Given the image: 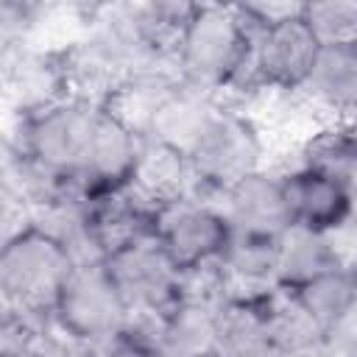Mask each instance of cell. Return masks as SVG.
Instances as JSON below:
<instances>
[{"instance_id":"15","label":"cell","mask_w":357,"mask_h":357,"mask_svg":"<svg viewBox=\"0 0 357 357\" xmlns=\"http://www.w3.org/2000/svg\"><path fill=\"white\" fill-rule=\"evenodd\" d=\"M279 237H257V234H231L223 248L218 268L229 284L231 296L240 298H262L279 290Z\"/></svg>"},{"instance_id":"18","label":"cell","mask_w":357,"mask_h":357,"mask_svg":"<svg viewBox=\"0 0 357 357\" xmlns=\"http://www.w3.org/2000/svg\"><path fill=\"white\" fill-rule=\"evenodd\" d=\"M276 251H279V287L284 290H296L312 282L315 276L346 265V257L335 234H324L301 226H290L276 240Z\"/></svg>"},{"instance_id":"7","label":"cell","mask_w":357,"mask_h":357,"mask_svg":"<svg viewBox=\"0 0 357 357\" xmlns=\"http://www.w3.org/2000/svg\"><path fill=\"white\" fill-rule=\"evenodd\" d=\"M156 240L181 271L218 262L231 240V226L206 195H190L156 209Z\"/></svg>"},{"instance_id":"26","label":"cell","mask_w":357,"mask_h":357,"mask_svg":"<svg viewBox=\"0 0 357 357\" xmlns=\"http://www.w3.org/2000/svg\"><path fill=\"white\" fill-rule=\"evenodd\" d=\"M81 357H156V351L148 332L137 321H128V326L84 346Z\"/></svg>"},{"instance_id":"14","label":"cell","mask_w":357,"mask_h":357,"mask_svg":"<svg viewBox=\"0 0 357 357\" xmlns=\"http://www.w3.org/2000/svg\"><path fill=\"white\" fill-rule=\"evenodd\" d=\"M332 123L357 120V47H321L315 67L296 95Z\"/></svg>"},{"instance_id":"1","label":"cell","mask_w":357,"mask_h":357,"mask_svg":"<svg viewBox=\"0 0 357 357\" xmlns=\"http://www.w3.org/2000/svg\"><path fill=\"white\" fill-rule=\"evenodd\" d=\"M254 28L243 3H195L173 50L176 75L190 86L226 98L248 70Z\"/></svg>"},{"instance_id":"2","label":"cell","mask_w":357,"mask_h":357,"mask_svg":"<svg viewBox=\"0 0 357 357\" xmlns=\"http://www.w3.org/2000/svg\"><path fill=\"white\" fill-rule=\"evenodd\" d=\"M73 251L36 223L0 245V310L53 321L56 301L75 268Z\"/></svg>"},{"instance_id":"11","label":"cell","mask_w":357,"mask_h":357,"mask_svg":"<svg viewBox=\"0 0 357 357\" xmlns=\"http://www.w3.org/2000/svg\"><path fill=\"white\" fill-rule=\"evenodd\" d=\"M3 84L14 100V114H28L70 98L64 56L59 50H42L33 45L3 53Z\"/></svg>"},{"instance_id":"9","label":"cell","mask_w":357,"mask_h":357,"mask_svg":"<svg viewBox=\"0 0 357 357\" xmlns=\"http://www.w3.org/2000/svg\"><path fill=\"white\" fill-rule=\"evenodd\" d=\"M279 176H282L293 226L337 234L354 220L357 198L343 184L324 176L321 170L293 162L290 167L279 170Z\"/></svg>"},{"instance_id":"13","label":"cell","mask_w":357,"mask_h":357,"mask_svg":"<svg viewBox=\"0 0 357 357\" xmlns=\"http://www.w3.org/2000/svg\"><path fill=\"white\" fill-rule=\"evenodd\" d=\"M223 103L226 100L220 95L190 86L178 78L176 89L156 109V114L145 131V139H156L181 153H190Z\"/></svg>"},{"instance_id":"23","label":"cell","mask_w":357,"mask_h":357,"mask_svg":"<svg viewBox=\"0 0 357 357\" xmlns=\"http://www.w3.org/2000/svg\"><path fill=\"white\" fill-rule=\"evenodd\" d=\"M271 337L276 351H301L324 340V329L315 324V318L304 310V304L296 298L293 290H273L265 296Z\"/></svg>"},{"instance_id":"8","label":"cell","mask_w":357,"mask_h":357,"mask_svg":"<svg viewBox=\"0 0 357 357\" xmlns=\"http://www.w3.org/2000/svg\"><path fill=\"white\" fill-rule=\"evenodd\" d=\"M142 139L145 137L120 120L112 109L100 106L81 173L73 184L92 198L128 190L139 162Z\"/></svg>"},{"instance_id":"3","label":"cell","mask_w":357,"mask_h":357,"mask_svg":"<svg viewBox=\"0 0 357 357\" xmlns=\"http://www.w3.org/2000/svg\"><path fill=\"white\" fill-rule=\"evenodd\" d=\"M103 103L70 95L28 114H14V131L6 145L25 151L53 173L75 181Z\"/></svg>"},{"instance_id":"16","label":"cell","mask_w":357,"mask_h":357,"mask_svg":"<svg viewBox=\"0 0 357 357\" xmlns=\"http://www.w3.org/2000/svg\"><path fill=\"white\" fill-rule=\"evenodd\" d=\"M131 190L156 209L190 195H201L190 156L156 139H142Z\"/></svg>"},{"instance_id":"12","label":"cell","mask_w":357,"mask_h":357,"mask_svg":"<svg viewBox=\"0 0 357 357\" xmlns=\"http://www.w3.org/2000/svg\"><path fill=\"white\" fill-rule=\"evenodd\" d=\"M215 310L181 298L162 315H131V321L148 332L156 357H212L218 354Z\"/></svg>"},{"instance_id":"24","label":"cell","mask_w":357,"mask_h":357,"mask_svg":"<svg viewBox=\"0 0 357 357\" xmlns=\"http://www.w3.org/2000/svg\"><path fill=\"white\" fill-rule=\"evenodd\" d=\"M301 17L321 47H357V0H307Z\"/></svg>"},{"instance_id":"10","label":"cell","mask_w":357,"mask_h":357,"mask_svg":"<svg viewBox=\"0 0 357 357\" xmlns=\"http://www.w3.org/2000/svg\"><path fill=\"white\" fill-rule=\"evenodd\" d=\"M212 201L220 206L223 218L237 234L282 237L293 226L279 170L262 167L257 173H248Z\"/></svg>"},{"instance_id":"19","label":"cell","mask_w":357,"mask_h":357,"mask_svg":"<svg viewBox=\"0 0 357 357\" xmlns=\"http://www.w3.org/2000/svg\"><path fill=\"white\" fill-rule=\"evenodd\" d=\"M298 165L321 170L357 198V120L326 123L298 148Z\"/></svg>"},{"instance_id":"25","label":"cell","mask_w":357,"mask_h":357,"mask_svg":"<svg viewBox=\"0 0 357 357\" xmlns=\"http://www.w3.org/2000/svg\"><path fill=\"white\" fill-rule=\"evenodd\" d=\"M47 8L28 0H3L0 3V45L6 50H17L31 45V33L36 31L42 14Z\"/></svg>"},{"instance_id":"20","label":"cell","mask_w":357,"mask_h":357,"mask_svg":"<svg viewBox=\"0 0 357 357\" xmlns=\"http://www.w3.org/2000/svg\"><path fill=\"white\" fill-rule=\"evenodd\" d=\"M67 187H70L67 178H61L59 173L28 156L25 151L11 145L3 148V198L28 209L31 218L45 206H50Z\"/></svg>"},{"instance_id":"4","label":"cell","mask_w":357,"mask_h":357,"mask_svg":"<svg viewBox=\"0 0 357 357\" xmlns=\"http://www.w3.org/2000/svg\"><path fill=\"white\" fill-rule=\"evenodd\" d=\"M265 153L268 142L257 117L243 106L223 103L187 156L201 195L215 198L248 173L262 170Z\"/></svg>"},{"instance_id":"22","label":"cell","mask_w":357,"mask_h":357,"mask_svg":"<svg viewBox=\"0 0 357 357\" xmlns=\"http://www.w3.org/2000/svg\"><path fill=\"white\" fill-rule=\"evenodd\" d=\"M0 357H81V346L70 340L53 321H36L3 310Z\"/></svg>"},{"instance_id":"17","label":"cell","mask_w":357,"mask_h":357,"mask_svg":"<svg viewBox=\"0 0 357 357\" xmlns=\"http://www.w3.org/2000/svg\"><path fill=\"white\" fill-rule=\"evenodd\" d=\"M215 349L220 357H273L265 296L240 298L231 296L215 310Z\"/></svg>"},{"instance_id":"21","label":"cell","mask_w":357,"mask_h":357,"mask_svg":"<svg viewBox=\"0 0 357 357\" xmlns=\"http://www.w3.org/2000/svg\"><path fill=\"white\" fill-rule=\"evenodd\" d=\"M293 293L304 304V310L315 318V324L324 329L326 337L329 329H335L357 310V265L346 262L335 271H326L312 282L296 287Z\"/></svg>"},{"instance_id":"5","label":"cell","mask_w":357,"mask_h":357,"mask_svg":"<svg viewBox=\"0 0 357 357\" xmlns=\"http://www.w3.org/2000/svg\"><path fill=\"white\" fill-rule=\"evenodd\" d=\"M131 310L103 259L78 262L56 301L53 324L81 349L128 326Z\"/></svg>"},{"instance_id":"27","label":"cell","mask_w":357,"mask_h":357,"mask_svg":"<svg viewBox=\"0 0 357 357\" xmlns=\"http://www.w3.org/2000/svg\"><path fill=\"white\" fill-rule=\"evenodd\" d=\"M212 357H220V354H212Z\"/></svg>"},{"instance_id":"28","label":"cell","mask_w":357,"mask_h":357,"mask_svg":"<svg viewBox=\"0 0 357 357\" xmlns=\"http://www.w3.org/2000/svg\"><path fill=\"white\" fill-rule=\"evenodd\" d=\"M354 220H357V215H354Z\"/></svg>"},{"instance_id":"6","label":"cell","mask_w":357,"mask_h":357,"mask_svg":"<svg viewBox=\"0 0 357 357\" xmlns=\"http://www.w3.org/2000/svg\"><path fill=\"white\" fill-rule=\"evenodd\" d=\"M103 262L131 315H162L178 304L184 271L173 262L156 234L114 248Z\"/></svg>"}]
</instances>
